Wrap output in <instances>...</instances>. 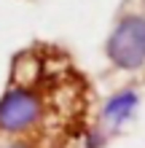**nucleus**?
<instances>
[{
	"label": "nucleus",
	"instance_id": "nucleus-4",
	"mask_svg": "<svg viewBox=\"0 0 145 148\" xmlns=\"http://www.w3.org/2000/svg\"><path fill=\"white\" fill-rule=\"evenodd\" d=\"M0 148H62V145L38 140V137H8V140H0Z\"/></svg>",
	"mask_w": 145,
	"mask_h": 148
},
{
	"label": "nucleus",
	"instance_id": "nucleus-3",
	"mask_svg": "<svg viewBox=\"0 0 145 148\" xmlns=\"http://www.w3.org/2000/svg\"><path fill=\"white\" fill-rule=\"evenodd\" d=\"M137 110H140V92H137V86H121V89H116L105 102H102V108L97 110L94 121L108 135H118L134 119Z\"/></svg>",
	"mask_w": 145,
	"mask_h": 148
},
{
	"label": "nucleus",
	"instance_id": "nucleus-2",
	"mask_svg": "<svg viewBox=\"0 0 145 148\" xmlns=\"http://www.w3.org/2000/svg\"><path fill=\"white\" fill-rule=\"evenodd\" d=\"M105 59L118 73H140L145 67V11L124 8L105 38Z\"/></svg>",
	"mask_w": 145,
	"mask_h": 148
},
{
	"label": "nucleus",
	"instance_id": "nucleus-1",
	"mask_svg": "<svg viewBox=\"0 0 145 148\" xmlns=\"http://www.w3.org/2000/svg\"><path fill=\"white\" fill-rule=\"evenodd\" d=\"M94 116V84L67 49L35 40L11 57L0 92V140L38 137L81 148Z\"/></svg>",
	"mask_w": 145,
	"mask_h": 148
}]
</instances>
